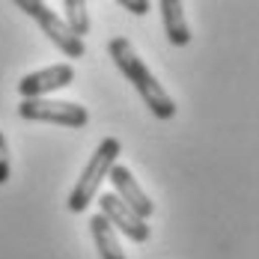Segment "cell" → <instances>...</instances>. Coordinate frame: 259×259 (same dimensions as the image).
Wrapping results in <instances>:
<instances>
[{"instance_id":"cell-8","label":"cell","mask_w":259,"mask_h":259,"mask_svg":"<svg viewBox=\"0 0 259 259\" xmlns=\"http://www.w3.org/2000/svg\"><path fill=\"white\" fill-rule=\"evenodd\" d=\"M158 9H161V24H164V33H167L170 45L185 48V45L191 42V27L185 21V6H182V0H161Z\"/></svg>"},{"instance_id":"cell-4","label":"cell","mask_w":259,"mask_h":259,"mask_svg":"<svg viewBox=\"0 0 259 259\" xmlns=\"http://www.w3.org/2000/svg\"><path fill=\"white\" fill-rule=\"evenodd\" d=\"M18 9L27 12L36 24L42 27V33H45V36H48V39H51L54 45L66 54L69 60H80V57L87 54L83 39H78L69 27L63 24V18H60L57 12H51L48 3H39V0H18Z\"/></svg>"},{"instance_id":"cell-7","label":"cell","mask_w":259,"mask_h":259,"mask_svg":"<svg viewBox=\"0 0 259 259\" xmlns=\"http://www.w3.org/2000/svg\"><path fill=\"white\" fill-rule=\"evenodd\" d=\"M99 208H102L99 214H102L113 230H119L128 241H134V244L149 241V235H152L149 224H146V221H140V218H137L125 203H119L113 194H102V197H99Z\"/></svg>"},{"instance_id":"cell-12","label":"cell","mask_w":259,"mask_h":259,"mask_svg":"<svg viewBox=\"0 0 259 259\" xmlns=\"http://www.w3.org/2000/svg\"><path fill=\"white\" fill-rule=\"evenodd\" d=\"M119 6L128 9V12H134V15H146V12L152 9V3H146V0H119Z\"/></svg>"},{"instance_id":"cell-1","label":"cell","mask_w":259,"mask_h":259,"mask_svg":"<svg viewBox=\"0 0 259 259\" xmlns=\"http://www.w3.org/2000/svg\"><path fill=\"white\" fill-rule=\"evenodd\" d=\"M107 54L116 63V69L128 78V83L137 90V96L143 99V104L155 113V119H173L176 116L179 107L173 102V96L161 87V80L149 72V66L140 60V54L131 48V42L125 36H113L107 42Z\"/></svg>"},{"instance_id":"cell-9","label":"cell","mask_w":259,"mask_h":259,"mask_svg":"<svg viewBox=\"0 0 259 259\" xmlns=\"http://www.w3.org/2000/svg\"><path fill=\"white\" fill-rule=\"evenodd\" d=\"M87 227H90V235H93L96 250H99L102 259H125L122 247H119V238H116V230L104 221L102 214H93V218L87 221Z\"/></svg>"},{"instance_id":"cell-6","label":"cell","mask_w":259,"mask_h":259,"mask_svg":"<svg viewBox=\"0 0 259 259\" xmlns=\"http://www.w3.org/2000/svg\"><path fill=\"white\" fill-rule=\"evenodd\" d=\"M107 179L113 185V197L119 200V203H125V206L140 218V221H146L149 224V218L155 214V203L149 200V194L137 185L134 179V173H131V167H122V164H113L110 167V173H107Z\"/></svg>"},{"instance_id":"cell-5","label":"cell","mask_w":259,"mask_h":259,"mask_svg":"<svg viewBox=\"0 0 259 259\" xmlns=\"http://www.w3.org/2000/svg\"><path fill=\"white\" fill-rule=\"evenodd\" d=\"M72 80H75V66L72 63H54V66L30 72L18 80V96H21V102L24 99H48L51 93L69 87Z\"/></svg>"},{"instance_id":"cell-2","label":"cell","mask_w":259,"mask_h":259,"mask_svg":"<svg viewBox=\"0 0 259 259\" xmlns=\"http://www.w3.org/2000/svg\"><path fill=\"white\" fill-rule=\"evenodd\" d=\"M122 152V143H119V137H104L102 143L96 146V152L90 155V161L83 164V173H80L78 185L72 188V194H69V211H87L90 203L99 197V191H102V182L107 179V173H110V167L116 164V158Z\"/></svg>"},{"instance_id":"cell-3","label":"cell","mask_w":259,"mask_h":259,"mask_svg":"<svg viewBox=\"0 0 259 259\" xmlns=\"http://www.w3.org/2000/svg\"><path fill=\"white\" fill-rule=\"evenodd\" d=\"M18 116L27 122H48L63 128H83L90 122V110L75 102H57V99H24L18 104Z\"/></svg>"},{"instance_id":"cell-11","label":"cell","mask_w":259,"mask_h":259,"mask_svg":"<svg viewBox=\"0 0 259 259\" xmlns=\"http://www.w3.org/2000/svg\"><path fill=\"white\" fill-rule=\"evenodd\" d=\"M9 173H12V161H9V146H6V137L0 131V185L9 182Z\"/></svg>"},{"instance_id":"cell-10","label":"cell","mask_w":259,"mask_h":259,"mask_svg":"<svg viewBox=\"0 0 259 259\" xmlns=\"http://www.w3.org/2000/svg\"><path fill=\"white\" fill-rule=\"evenodd\" d=\"M63 9H66V18L63 24L69 27L78 39H83L90 33V15H87V3L83 0H63Z\"/></svg>"}]
</instances>
